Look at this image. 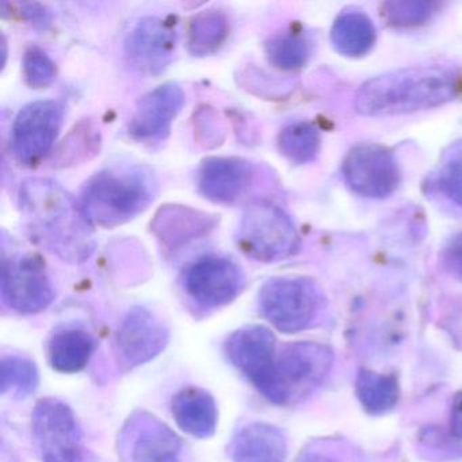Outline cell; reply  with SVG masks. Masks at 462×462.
<instances>
[{
  "mask_svg": "<svg viewBox=\"0 0 462 462\" xmlns=\"http://www.w3.org/2000/svg\"><path fill=\"white\" fill-rule=\"evenodd\" d=\"M23 75L31 88H47L55 80V64L44 51L39 50V48H31L26 51L25 58H23Z\"/></svg>",
  "mask_w": 462,
  "mask_h": 462,
  "instance_id": "obj_30",
  "label": "cell"
},
{
  "mask_svg": "<svg viewBox=\"0 0 462 462\" xmlns=\"http://www.w3.org/2000/svg\"><path fill=\"white\" fill-rule=\"evenodd\" d=\"M332 365L334 351L329 346L319 342L291 343L277 354L258 391L273 404H299L326 381Z\"/></svg>",
  "mask_w": 462,
  "mask_h": 462,
  "instance_id": "obj_4",
  "label": "cell"
},
{
  "mask_svg": "<svg viewBox=\"0 0 462 462\" xmlns=\"http://www.w3.org/2000/svg\"><path fill=\"white\" fill-rule=\"evenodd\" d=\"M237 243L248 258L272 263L293 255L300 237L293 221L281 208L259 201L248 205L243 213Z\"/></svg>",
  "mask_w": 462,
  "mask_h": 462,
  "instance_id": "obj_5",
  "label": "cell"
},
{
  "mask_svg": "<svg viewBox=\"0 0 462 462\" xmlns=\"http://www.w3.org/2000/svg\"><path fill=\"white\" fill-rule=\"evenodd\" d=\"M335 50L348 58L366 55L375 42V28L367 15L348 12L335 21L331 31Z\"/></svg>",
  "mask_w": 462,
  "mask_h": 462,
  "instance_id": "obj_22",
  "label": "cell"
},
{
  "mask_svg": "<svg viewBox=\"0 0 462 462\" xmlns=\"http://www.w3.org/2000/svg\"><path fill=\"white\" fill-rule=\"evenodd\" d=\"M356 393L370 415H383L396 407L400 385L396 375L361 369L356 380Z\"/></svg>",
  "mask_w": 462,
  "mask_h": 462,
  "instance_id": "obj_23",
  "label": "cell"
},
{
  "mask_svg": "<svg viewBox=\"0 0 462 462\" xmlns=\"http://www.w3.org/2000/svg\"><path fill=\"white\" fill-rule=\"evenodd\" d=\"M421 442L431 451L446 457H462V392L454 396L450 408L448 431L429 429Z\"/></svg>",
  "mask_w": 462,
  "mask_h": 462,
  "instance_id": "obj_28",
  "label": "cell"
},
{
  "mask_svg": "<svg viewBox=\"0 0 462 462\" xmlns=\"http://www.w3.org/2000/svg\"><path fill=\"white\" fill-rule=\"evenodd\" d=\"M63 107L55 101H37L18 113L13 126V151L23 164L39 163L55 144Z\"/></svg>",
  "mask_w": 462,
  "mask_h": 462,
  "instance_id": "obj_10",
  "label": "cell"
},
{
  "mask_svg": "<svg viewBox=\"0 0 462 462\" xmlns=\"http://www.w3.org/2000/svg\"><path fill=\"white\" fill-rule=\"evenodd\" d=\"M267 59L277 69H301L310 58L307 40L297 33L277 34L266 44Z\"/></svg>",
  "mask_w": 462,
  "mask_h": 462,
  "instance_id": "obj_27",
  "label": "cell"
},
{
  "mask_svg": "<svg viewBox=\"0 0 462 462\" xmlns=\"http://www.w3.org/2000/svg\"><path fill=\"white\" fill-rule=\"evenodd\" d=\"M229 23L226 14L208 10L197 15L189 29V51L194 56L215 53L228 37Z\"/></svg>",
  "mask_w": 462,
  "mask_h": 462,
  "instance_id": "obj_24",
  "label": "cell"
},
{
  "mask_svg": "<svg viewBox=\"0 0 462 462\" xmlns=\"http://www.w3.org/2000/svg\"><path fill=\"white\" fill-rule=\"evenodd\" d=\"M97 350V339L83 328L67 327L56 331L48 342V361L64 374L82 372Z\"/></svg>",
  "mask_w": 462,
  "mask_h": 462,
  "instance_id": "obj_20",
  "label": "cell"
},
{
  "mask_svg": "<svg viewBox=\"0 0 462 462\" xmlns=\"http://www.w3.org/2000/svg\"><path fill=\"white\" fill-rule=\"evenodd\" d=\"M226 353L229 362L258 389L277 358V339L266 327H243L226 339Z\"/></svg>",
  "mask_w": 462,
  "mask_h": 462,
  "instance_id": "obj_13",
  "label": "cell"
},
{
  "mask_svg": "<svg viewBox=\"0 0 462 462\" xmlns=\"http://www.w3.org/2000/svg\"><path fill=\"white\" fill-rule=\"evenodd\" d=\"M2 299L10 310L23 315L39 313L50 307L55 291L40 259L32 255L5 259Z\"/></svg>",
  "mask_w": 462,
  "mask_h": 462,
  "instance_id": "obj_8",
  "label": "cell"
},
{
  "mask_svg": "<svg viewBox=\"0 0 462 462\" xmlns=\"http://www.w3.org/2000/svg\"><path fill=\"white\" fill-rule=\"evenodd\" d=\"M278 147L291 163H310L320 150V134L312 124H291L281 132Z\"/></svg>",
  "mask_w": 462,
  "mask_h": 462,
  "instance_id": "obj_26",
  "label": "cell"
},
{
  "mask_svg": "<svg viewBox=\"0 0 462 462\" xmlns=\"http://www.w3.org/2000/svg\"><path fill=\"white\" fill-rule=\"evenodd\" d=\"M458 77L443 67L399 69L365 83L356 97V112L367 117L431 109L458 93Z\"/></svg>",
  "mask_w": 462,
  "mask_h": 462,
  "instance_id": "obj_2",
  "label": "cell"
},
{
  "mask_svg": "<svg viewBox=\"0 0 462 462\" xmlns=\"http://www.w3.org/2000/svg\"><path fill=\"white\" fill-rule=\"evenodd\" d=\"M437 5L431 2H388L383 5V17L389 25L408 28L421 25L430 20Z\"/></svg>",
  "mask_w": 462,
  "mask_h": 462,
  "instance_id": "obj_29",
  "label": "cell"
},
{
  "mask_svg": "<svg viewBox=\"0 0 462 462\" xmlns=\"http://www.w3.org/2000/svg\"><path fill=\"white\" fill-rule=\"evenodd\" d=\"M439 188L448 199L462 207V155L443 167L439 174Z\"/></svg>",
  "mask_w": 462,
  "mask_h": 462,
  "instance_id": "obj_31",
  "label": "cell"
},
{
  "mask_svg": "<svg viewBox=\"0 0 462 462\" xmlns=\"http://www.w3.org/2000/svg\"><path fill=\"white\" fill-rule=\"evenodd\" d=\"M443 263L450 274L462 280V232L446 245L443 251Z\"/></svg>",
  "mask_w": 462,
  "mask_h": 462,
  "instance_id": "obj_32",
  "label": "cell"
},
{
  "mask_svg": "<svg viewBox=\"0 0 462 462\" xmlns=\"http://www.w3.org/2000/svg\"><path fill=\"white\" fill-rule=\"evenodd\" d=\"M39 383V369L28 356L10 354L0 361V393L23 399L36 391Z\"/></svg>",
  "mask_w": 462,
  "mask_h": 462,
  "instance_id": "obj_25",
  "label": "cell"
},
{
  "mask_svg": "<svg viewBox=\"0 0 462 462\" xmlns=\"http://www.w3.org/2000/svg\"><path fill=\"white\" fill-rule=\"evenodd\" d=\"M177 45L171 23L158 17L140 21L126 40L132 64L148 75H158L169 66Z\"/></svg>",
  "mask_w": 462,
  "mask_h": 462,
  "instance_id": "obj_15",
  "label": "cell"
},
{
  "mask_svg": "<svg viewBox=\"0 0 462 462\" xmlns=\"http://www.w3.org/2000/svg\"><path fill=\"white\" fill-rule=\"evenodd\" d=\"M125 435L131 462H183L182 440L155 416H134Z\"/></svg>",
  "mask_w": 462,
  "mask_h": 462,
  "instance_id": "obj_14",
  "label": "cell"
},
{
  "mask_svg": "<svg viewBox=\"0 0 462 462\" xmlns=\"http://www.w3.org/2000/svg\"><path fill=\"white\" fill-rule=\"evenodd\" d=\"M166 324L145 308H134L116 334V353L128 369L142 366L163 353L169 345Z\"/></svg>",
  "mask_w": 462,
  "mask_h": 462,
  "instance_id": "obj_12",
  "label": "cell"
},
{
  "mask_svg": "<svg viewBox=\"0 0 462 462\" xmlns=\"http://www.w3.org/2000/svg\"><path fill=\"white\" fill-rule=\"evenodd\" d=\"M155 194V178L144 167H112L86 182L79 204L93 226L115 228L144 212Z\"/></svg>",
  "mask_w": 462,
  "mask_h": 462,
  "instance_id": "obj_3",
  "label": "cell"
},
{
  "mask_svg": "<svg viewBox=\"0 0 462 462\" xmlns=\"http://www.w3.org/2000/svg\"><path fill=\"white\" fill-rule=\"evenodd\" d=\"M253 166L245 159L209 158L197 175L199 193L216 204H235L253 182Z\"/></svg>",
  "mask_w": 462,
  "mask_h": 462,
  "instance_id": "obj_17",
  "label": "cell"
},
{
  "mask_svg": "<svg viewBox=\"0 0 462 462\" xmlns=\"http://www.w3.org/2000/svg\"><path fill=\"white\" fill-rule=\"evenodd\" d=\"M215 226V218L190 208L167 207L156 215L153 232L169 248H178L204 236Z\"/></svg>",
  "mask_w": 462,
  "mask_h": 462,
  "instance_id": "obj_21",
  "label": "cell"
},
{
  "mask_svg": "<svg viewBox=\"0 0 462 462\" xmlns=\"http://www.w3.org/2000/svg\"><path fill=\"white\" fill-rule=\"evenodd\" d=\"M288 440L278 427L254 421L243 427L231 443L232 462H285Z\"/></svg>",
  "mask_w": 462,
  "mask_h": 462,
  "instance_id": "obj_18",
  "label": "cell"
},
{
  "mask_svg": "<svg viewBox=\"0 0 462 462\" xmlns=\"http://www.w3.org/2000/svg\"><path fill=\"white\" fill-rule=\"evenodd\" d=\"M297 462H337L332 457L327 454L318 453V451H307L299 457Z\"/></svg>",
  "mask_w": 462,
  "mask_h": 462,
  "instance_id": "obj_33",
  "label": "cell"
},
{
  "mask_svg": "<svg viewBox=\"0 0 462 462\" xmlns=\"http://www.w3.org/2000/svg\"><path fill=\"white\" fill-rule=\"evenodd\" d=\"M342 171L351 190L367 199H385L396 190L400 182L393 153L380 145L354 148L345 159Z\"/></svg>",
  "mask_w": 462,
  "mask_h": 462,
  "instance_id": "obj_11",
  "label": "cell"
},
{
  "mask_svg": "<svg viewBox=\"0 0 462 462\" xmlns=\"http://www.w3.org/2000/svg\"><path fill=\"white\" fill-rule=\"evenodd\" d=\"M183 104L185 93L180 86L172 83L159 86L140 99L129 125V134L142 142L164 139Z\"/></svg>",
  "mask_w": 462,
  "mask_h": 462,
  "instance_id": "obj_16",
  "label": "cell"
},
{
  "mask_svg": "<svg viewBox=\"0 0 462 462\" xmlns=\"http://www.w3.org/2000/svg\"><path fill=\"white\" fill-rule=\"evenodd\" d=\"M34 448L42 462H85L82 431L69 404L45 397L32 413Z\"/></svg>",
  "mask_w": 462,
  "mask_h": 462,
  "instance_id": "obj_7",
  "label": "cell"
},
{
  "mask_svg": "<svg viewBox=\"0 0 462 462\" xmlns=\"http://www.w3.org/2000/svg\"><path fill=\"white\" fill-rule=\"evenodd\" d=\"M20 207L32 236L63 261L79 263L96 247L93 224L79 202L59 183L29 180L20 191Z\"/></svg>",
  "mask_w": 462,
  "mask_h": 462,
  "instance_id": "obj_1",
  "label": "cell"
},
{
  "mask_svg": "<svg viewBox=\"0 0 462 462\" xmlns=\"http://www.w3.org/2000/svg\"><path fill=\"white\" fill-rule=\"evenodd\" d=\"M178 426L194 438L212 437L217 429L218 410L215 397L207 389L188 386L180 389L171 402Z\"/></svg>",
  "mask_w": 462,
  "mask_h": 462,
  "instance_id": "obj_19",
  "label": "cell"
},
{
  "mask_svg": "<svg viewBox=\"0 0 462 462\" xmlns=\"http://www.w3.org/2000/svg\"><path fill=\"white\" fill-rule=\"evenodd\" d=\"M183 288L205 310H215L234 301L245 288V274L231 259L207 256L186 270Z\"/></svg>",
  "mask_w": 462,
  "mask_h": 462,
  "instance_id": "obj_9",
  "label": "cell"
},
{
  "mask_svg": "<svg viewBox=\"0 0 462 462\" xmlns=\"http://www.w3.org/2000/svg\"><path fill=\"white\" fill-rule=\"evenodd\" d=\"M321 310L323 296L308 278H273L259 291L262 316L285 334L310 328Z\"/></svg>",
  "mask_w": 462,
  "mask_h": 462,
  "instance_id": "obj_6",
  "label": "cell"
}]
</instances>
